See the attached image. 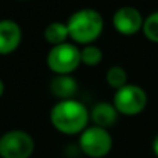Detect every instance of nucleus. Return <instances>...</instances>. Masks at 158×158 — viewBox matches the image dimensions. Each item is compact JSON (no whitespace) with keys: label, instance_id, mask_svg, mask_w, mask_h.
Masks as SVG:
<instances>
[{"label":"nucleus","instance_id":"obj_1","mask_svg":"<svg viewBox=\"0 0 158 158\" xmlns=\"http://www.w3.org/2000/svg\"><path fill=\"white\" fill-rule=\"evenodd\" d=\"M90 114L78 100H60L50 111V122L60 133L78 135L87 128Z\"/></svg>","mask_w":158,"mask_h":158},{"label":"nucleus","instance_id":"obj_2","mask_svg":"<svg viewBox=\"0 0 158 158\" xmlns=\"http://www.w3.org/2000/svg\"><path fill=\"white\" fill-rule=\"evenodd\" d=\"M69 38L79 44H92L104 29V19L94 8H81L67 22Z\"/></svg>","mask_w":158,"mask_h":158},{"label":"nucleus","instance_id":"obj_3","mask_svg":"<svg viewBox=\"0 0 158 158\" xmlns=\"http://www.w3.org/2000/svg\"><path fill=\"white\" fill-rule=\"evenodd\" d=\"M148 103V96L146 90L139 85L128 83L123 87L115 90L112 104L117 111L122 115L133 117L144 111Z\"/></svg>","mask_w":158,"mask_h":158},{"label":"nucleus","instance_id":"obj_4","mask_svg":"<svg viewBox=\"0 0 158 158\" xmlns=\"http://www.w3.org/2000/svg\"><path fill=\"white\" fill-rule=\"evenodd\" d=\"M81 64V50L68 42L53 46L47 54V65L57 75L72 74Z\"/></svg>","mask_w":158,"mask_h":158},{"label":"nucleus","instance_id":"obj_5","mask_svg":"<svg viewBox=\"0 0 158 158\" xmlns=\"http://www.w3.org/2000/svg\"><path fill=\"white\" fill-rule=\"evenodd\" d=\"M79 147L85 156L90 158H104L112 148V137L107 129L93 125L81 133Z\"/></svg>","mask_w":158,"mask_h":158},{"label":"nucleus","instance_id":"obj_6","mask_svg":"<svg viewBox=\"0 0 158 158\" xmlns=\"http://www.w3.org/2000/svg\"><path fill=\"white\" fill-rule=\"evenodd\" d=\"M35 150L33 137L28 132L14 129L0 136L2 158H29Z\"/></svg>","mask_w":158,"mask_h":158},{"label":"nucleus","instance_id":"obj_7","mask_svg":"<svg viewBox=\"0 0 158 158\" xmlns=\"http://www.w3.org/2000/svg\"><path fill=\"white\" fill-rule=\"evenodd\" d=\"M143 18L142 13L133 6H123L118 8L112 15V25L115 31L121 35L132 36L136 35L143 28Z\"/></svg>","mask_w":158,"mask_h":158},{"label":"nucleus","instance_id":"obj_8","mask_svg":"<svg viewBox=\"0 0 158 158\" xmlns=\"http://www.w3.org/2000/svg\"><path fill=\"white\" fill-rule=\"evenodd\" d=\"M22 39L21 27L13 19L0 21V56L11 54L18 49Z\"/></svg>","mask_w":158,"mask_h":158},{"label":"nucleus","instance_id":"obj_9","mask_svg":"<svg viewBox=\"0 0 158 158\" xmlns=\"http://www.w3.org/2000/svg\"><path fill=\"white\" fill-rule=\"evenodd\" d=\"M118 114L119 112L117 111L114 104L103 101V103H98L93 107L92 112H90V119L93 121L94 126L107 129L117 122Z\"/></svg>","mask_w":158,"mask_h":158},{"label":"nucleus","instance_id":"obj_10","mask_svg":"<svg viewBox=\"0 0 158 158\" xmlns=\"http://www.w3.org/2000/svg\"><path fill=\"white\" fill-rule=\"evenodd\" d=\"M50 90L60 100H69L78 90V82L71 75H57L50 82Z\"/></svg>","mask_w":158,"mask_h":158},{"label":"nucleus","instance_id":"obj_11","mask_svg":"<svg viewBox=\"0 0 158 158\" xmlns=\"http://www.w3.org/2000/svg\"><path fill=\"white\" fill-rule=\"evenodd\" d=\"M69 38L68 28L67 24L63 22H52L50 25H47V28L44 29V39L53 46H58V44L65 43V40Z\"/></svg>","mask_w":158,"mask_h":158},{"label":"nucleus","instance_id":"obj_12","mask_svg":"<svg viewBox=\"0 0 158 158\" xmlns=\"http://www.w3.org/2000/svg\"><path fill=\"white\" fill-rule=\"evenodd\" d=\"M106 81L112 89L118 90L128 85V72L119 65H114L107 71L106 74Z\"/></svg>","mask_w":158,"mask_h":158},{"label":"nucleus","instance_id":"obj_13","mask_svg":"<svg viewBox=\"0 0 158 158\" xmlns=\"http://www.w3.org/2000/svg\"><path fill=\"white\" fill-rule=\"evenodd\" d=\"M103 60V52L94 44H87L81 50V61L87 67H96Z\"/></svg>","mask_w":158,"mask_h":158},{"label":"nucleus","instance_id":"obj_14","mask_svg":"<svg viewBox=\"0 0 158 158\" xmlns=\"http://www.w3.org/2000/svg\"><path fill=\"white\" fill-rule=\"evenodd\" d=\"M142 31L150 42L158 43V11H154L148 17H146Z\"/></svg>","mask_w":158,"mask_h":158},{"label":"nucleus","instance_id":"obj_15","mask_svg":"<svg viewBox=\"0 0 158 158\" xmlns=\"http://www.w3.org/2000/svg\"><path fill=\"white\" fill-rule=\"evenodd\" d=\"M153 153H154V156L158 158V135L153 140Z\"/></svg>","mask_w":158,"mask_h":158},{"label":"nucleus","instance_id":"obj_16","mask_svg":"<svg viewBox=\"0 0 158 158\" xmlns=\"http://www.w3.org/2000/svg\"><path fill=\"white\" fill-rule=\"evenodd\" d=\"M3 93H4V83H3V81L0 79V97L3 96Z\"/></svg>","mask_w":158,"mask_h":158},{"label":"nucleus","instance_id":"obj_17","mask_svg":"<svg viewBox=\"0 0 158 158\" xmlns=\"http://www.w3.org/2000/svg\"><path fill=\"white\" fill-rule=\"evenodd\" d=\"M21 2H24V0H21Z\"/></svg>","mask_w":158,"mask_h":158}]
</instances>
